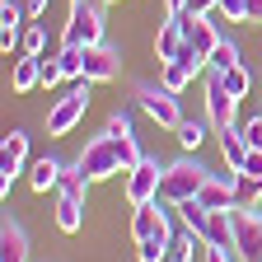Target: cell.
<instances>
[{
	"instance_id": "4",
	"label": "cell",
	"mask_w": 262,
	"mask_h": 262,
	"mask_svg": "<svg viewBox=\"0 0 262 262\" xmlns=\"http://www.w3.org/2000/svg\"><path fill=\"white\" fill-rule=\"evenodd\" d=\"M61 42L66 47H94V42H103V10H98L94 0H75Z\"/></svg>"
},
{
	"instance_id": "7",
	"label": "cell",
	"mask_w": 262,
	"mask_h": 262,
	"mask_svg": "<svg viewBox=\"0 0 262 262\" xmlns=\"http://www.w3.org/2000/svg\"><path fill=\"white\" fill-rule=\"evenodd\" d=\"M234 253L244 262H262V211L234 206Z\"/></svg>"
},
{
	"instance_id": "10",
	"label": "cell",
	"mask_w": 262,
	"mask_h": 262,
	"mask_svg": "<svg viewBox=\"0 0 262 262\" xmlns=\"http://www.w3.org/2000/svg\"><path fill=\"white\" fill-rule=\"evenodd\" d=\"M24 155H28V136H24V131H10L5 145H0V192H5V196L14 187V178L24 173Z\"/></svg>"
},
{
	"instance_id": "8",
	"label": "cell",
	"mask_w": 262,
	"mask_h": 262,
	"mask_svg": "<svg viewBox=\"0 0 262 262\" xmlns=\"http://www.w3.org/2000/svg\"><path fill=\"white\" fill-rule=\"evenodd\" d=\"M159 178H164L159 159H141L136 169L126 173V202H131V206H145V202H155V196H159Z\"/></svg>"
},
{
	"instance_id": "6",
	"label": "cell",
	"mask_w": 262,
	"mask_h": 262,
	"mask_svg": "<svg viewBox=\"0 0 262 262\" xmlns=\"http://www.w3.org/2000/svg\"><path fill=\"white\" fill-rule=\"evenodd\" d=\"M169 202L164 196H155V202L145 206H131V239H164V244H173V229H169V211H164Z\"/></svg>"
},
{
	"instance_id": "12",
	"label": "cell",
	"mask_w": 262,
	"mask_h": 262,
	"mask_svg": "<svg viewBox=\"0 0 262 262\" xmlns=\"http://www.w3.org/2000/svg\"><path fill=\"white\" fill-rule=\"evenodd\" d=\"M196 202H202L206 211H234L239 206V187L225 183V178H206L202 192H196Z\"/></svg>"
},
{
	"instance_id": "17",
	"label": "cell",
	"mask_w": 262,
	"mask_h": 262,
	"mask_svg": "<svg viewBox=\"0 0 262 262\" xmlns=\"http://www.w3.org/2000/svg\"><path fill=\"white\" fill-rule=\"evenodd\" d=\"M0 262H28V234L19 220H5L0 229Z\"/></svg>"
},
{
	"instance_id": "32",
	"label": "cell",
	"mask_w": 262,
	"mask_h": 262,
	"mask_svg": "<svg viewBox=\"0 0 262 262\" xmlns=\"http://www.w3.org/2000/svg\"><path fill=\"white\" fill-rule=\"evenodd\" d=\"M202 262H244V257H239L234 248H206V253H202Z\"/></svg>"
},
{
	"instance_id": "18",
	"label": "cell",
	"mask_w": 262,
	"mask_h": 262,
	"mask_svg": "<svg viewBox=\"0 0 262 262\" xmlns=\"http://www.w3.org/2000/svg\"><path fill=\"white\" fill-rule=\"evenodd\" d=\"M61 178H66V169H61V159H38L28 169V183H33V192H52V187H61Z\"/></svg>"
},
{
	"instance_id": "35",
	"label": "cell",
	"mask_w": 262,
	"mask_h": 262,
	"mask_svg": "<svg viewBox=\"0 0 262 262\" xmlns=\"http://www.w3.org/2000/svg\"><path fill=\"white\" fill-rule=\"evenodd\" d=\"M187 10V0H164V14H183Z\"/></svg>"
},
{
	"instance_id": "33",
	"label": "cell",
	"mask_w": 262,
	"mask_h": 262,
	"mask_svg": "<svg viewBox=\"0 0 262 262\" xmlns=\"http://www.w3.org/2000/svg\"><path fill=\"white\" fill-rule=\"evenodd\" d=\"M220 0H187V14H211Z\"/></svg>"
},
{
	"instance_id": "9",
	"label": "cell",
	"mask_w": 262,
	"mask_h": 262,
	"mask_svg": "<svg viewBox=\"0 0 262 262\" xmlns=\"http://www.w3.org/2000/svg\"><path fill=\"white\" fill-rule=\"evenodd\" d=\"M234 108H239V98L225 89L220 71H206V122L211 126H229L234 122Z\"/></svg>"
},
{
	"instance_id": "19",
	"label": "cell",
	"mask_w": 262,
	"mask_h": 262,
	"mask_svg": "<svg viewBox=\"0 0 262 262\" xmlns=\"http://www.w3.org/2000/svg\"><path fill=\"white\" fill-rule=\"evenodd\" d=\"M14 89H19V94H28V89H42V61H38V56H24V61H14Z\"/></svg>"
},
{
	"instance_id": "29",
	"label": "cell",
	"mask_w": 262,
	"mask_h": 262,
	"mask_svg": "<svg viewBox=\"0 0 262 262\" xmlns=\"http://www.w3.org/2000/svg\"><path fill=\"white\" fill-rule=\"evenodd\" d=\"M225 19H234V24H244L248 19V0H220V5H215Z\"/></svg>"
},
{
	"instance_id": "21",
	"label": "cell",
	"mask_w": 262,
	"mask_h": 262,
	"mask_svg": "<svg viewBox=\"0 0 262 262\" xmlns=\"http://www.w3.org/2000/svg\"><path fill=\"white\" fill-rule=\"evenodd\" d=\"M196 244H206L196 229H187V234H173V244H169V257L164 262H192L196 257Z\"/></svg>"
},
{
	"instance_id": "3",
	"label": "cell",
	"mask_w": 262,
	"mask_h": 262,
	"mask_svg": "<svg viewBox=\"0 0 262 262\" xmlns=\"http://www.w3.org/2000/svg\"><path fill=\"white\" fill-rule=\"evenodd\" d=\"M136 108H141L155 126H164V131H178V122H183L178 94H173L169 84H141V89H136Z\"/></svg>"
},
{
	"instance_id": "23",
	"label": "cell",
	"mask_w": 262,
	"mask_h": 262,
	"mask_svg": "<svg viewBox=\"0 0 262 262\" xmlns=\"http://www.w3.org/2000/svg\"><path fill=\"white\" fill-rule=\"evenodd\" d=\"M220 80H225V89L234 94V98H244V94L253 89V75L244 71V61H239V66H229V71H220Z\"/></svg>"
},
{
	"instance_id": "22",
	"label": "cell",
	"mask_w": 262,
	"mask_h": 262,
	"mask_svg": "<svg viewBox=\"0 0 262 262\" xmlns=\"http://www.w3.org/2000/svg\"><path fill=\"white\" fill-rule=\"evenodd\" d=\"M234 187H239V206H248V211L262 206V178H253V173H234Z\"/></svg>"
},
{
	"instance_id": "15",
	"label": "cell",
	"mask_w": 262,
	"mask_h": 262,
	"mask_svg": "<svg viewBox=\"0 0 262 262\" xmlns=\"http://www.w3.org/2000/svg\"><path fill=\"white\" fill-rule=\"evenodd\" d=\"M183 42H187L183 19H178V14H164V24H159V38H155V56H159V61H173V56L183 52Z\"/></svg>"
},
{
	"instance_id": "14",
	"label": "cell",
	"mask_w": 262,
	"mask_h": 262,
	"mask_svg": "<svg viewBox=\"0 0 262 262\" xmlns=\"http://www.w3.org/2000/svg\"><path fill=\"white\" fill-rule=\"evenodd\" d=\"M248 141H244V126L239 122H229V126H220V155H225V164H229V169H244V164H248Z\"/></svg>"
},
{
	"instance_id": "1",
	"label": "cell",
	"mask_w": 262,
	"mask_h": 262,
	"mask_svg": "<svg viewBox=\"0 0 262 262\" xmlns=\"http://www.w3.org/2000/svg\"><path fill=\"white\" fill-rule=\"evenodd\" d=\"M206 178H211V173L202 169V164L178 159V164H169V169H164V178H159V196H164L169 206H183V202H192V196L202 192Z\"/></svg>"
},
{
	"instance_id": "16",
	"label": "cell",
	"mask_w": 262,
	"mask_h": 262,
	"mask_svg": "<svg viewBox=\"0 0 262 262\" xmlns=\"http://www.w3.org/2000/svg\"><path fill=\"white\" fill-rule=\"evenodd\" d=\"M202 239H206V248H234V211H211Z\"/></svg>"
},
{
	"instance_id": "30",
	"label": "cell",
	"mask_w": 262,
	"mask_h": 262,
	"mask_svg": "<svg viewBox=\"0 0 262 262\" xmlns=\"http://www.w3.org/2000/svg\"><path fill=\"white\" fill-rule=\"evenodd\" d=\"M103 136H131V113H113L108 126H103Z\"/></svg>"
},
{
	"instance_id": "27",
	"label": "cell",
	"mask_w": 262,
	"mask_h": 262,
	"mask_svg": "<svg viewBox=\"0 0 262 262\" xmlns=\"http://www.w3.org/2000/svg\"><path fill=\"white\" fill-rule=\"evenodd\" d=\"M169 257V244L164 239H141L136 244V262H164Z\"/></svg>"
},
{
	"instance_id": "11",
	"label": "cell",
	"mask_w": 262,
	"mask_h": 262,
	"mask_svg": "<svg viewBox=\"0 0 262 262\" xmlns=\"http://www.w3.org/2000/svg\"><path fill=\"white\" fill-rule=\"evenodd\" d=\"M113 75H117V52H113V47H103V42L84 47V80H94V84H108Z\"/></svg>"
},
{
	"instance_id": "26",
	"label": "cell",
	"mask_w": 262,
	"mask_h": 262,
	"mask_svg": "<svg viewBox=\"0 0 262 262\" xmlns=\"http://www.w3.org/2000/svg\"><path fill=\"white\" fill-rule=\"evenodd\" d=\"M42 47H47V33H42V24H28V28H24V42H19V52H24V56H42Z\"/></svg>"
},
{
	"instance_id": "24",
	"label": "cell",
	"mask_w": 262,
	"mask_h": 262,
	"mask_svg": "<svg viewBox=\"0 0 262 262\" xmlns=\"http://www.w3.org/2000/svg\"><path fill=\"white\" fill-rule=\"evenodd\" d=\"M178 215H183V225H187V229H196V234H202V229H206V215H211V211H206V206H202V202L192 196V202H183V206H178Z\"/></svg>"
},
{
	"instance_id": "25",
	"label": "cell",
	"mask_w": 262,
	"mask_h": 262,
	"mask_svg": "<svg viewBox=\"0 0 262 262\" xmlns=\"http://www.w3.org/2000/svg\"><path fill=\"white\" fill-rule=\"evenodd\" d=\"M206 61H211V71H229V66H239V47L229 42V38H220V47H215Z\"/></svg>"
},
{
	"instance_id": "28",
	"label": "cell",
	"mask_w": 262,
	"mask_h": 262,
	"mask_svg": "<svg viewBox=\"0 0 262 262\" xmlns=\"http://www.w3.org/2000/svg\"><path fill=\"white\" fill-rule=\"evenodd\" d=\"M38 61H42V89H52V84H61V80H66V71H61V56H47V52H42Z\"/></svg>"
},
{
	"instance_id": "34",
	"label": "cell",
	"mask_w": 262,
	"mask_h": 262,
	"mask_svg": "<svg viewBox=\"0 0 262 262\" xmlns=\"http://www.w3.org/2000/svg\"><path fill=\"white\" fill-rule=\"evenodd\" d=\"M248 24H262V0H248Z\"/></svg>"
},
{
	"instance_id": "31",
	"label": "cell",
	"mask_w": 262,
	"mask_h": 262,
	"mask_svg": "<svg viewBox=\"0 0 262 262\" xmlns=\"http://www.w3.org/2000/svg\"><path fill=\"white\" fill-rule=\"evenodd\" d=\"M244 141H248L253 150H262V113H257L253 122H244Z\"/></svg>"
},
{
	"instance_id": "20",
	"label": "cell",
	"mask_w": 262,
	"mask_h": 262,
	"mask_svg": "<svg viewBox=\"0 0 262 262\" xmlns=\"http://www.w3.org/2000/svg\"><path fill=\"white\" fill-rule=\"evenodd\" d=\"M173 136H178V145H183V150L192 155V150H202V141L211 136V126H206V122H192V117H183Z\"/></svg>"
},
{
	"instance_id": "5",
	"label": "cell",
	"mask_w": 262,
	"mask_h": 262,
	"mask_svg": "<svg viewBox=\"0 0 262 262\" xmlns=\"http://www.w3.org/2000/svg\"><path fill=\"white\" fill-rule=\"evenodd\" d=\"M75 173H84L89 183L117 178V173H122V159H117V145H113V136H98V141H89V145L80 150V159H75Z\"/></svg>"
},
{
	"instance_id": "2",
	"label": "cell",
	"mask_w": 262,
	"mask_h": 262,
	"mask_svg": "<svg viewBox=\"0 0 262 262\" xmlns=\"http://www.w3.org/2000/svg\"><path fill=\"white\" fill-rule=\"evenodd\" d=\"M89 84H94V80H75V84H71V94L52 103V113H47V136H71V131L84 122V108H89Z\"/></svg>"
},
{
	"instance_id": "13",
	"label": "cell",
	"mask_w": 262,
	"mask_h": 262,
	"mask_svg": "<svg viewBox=\"0 0 262 262\" xmlns=\"http://www.w3.org/2000/svg\"><path fill=\"white\" fill-rule=\"evenodd\" d=\"M80 225H84V196L71 192V187H61V202H56V229H61V234H80Z\"/></svg>"
},
{
	"instance_id": "36",
	"label": "cell",
	"mask_w": 262,
	"mask_h": 262,
	"mask_svg": "<svg viewBox=\"0 0 262 262\" xmlns=\"http://www.w3.org/2000/svg\"><path fill=\"white\" fill-rule=\"evenodd\" d=\"M71 5H75V0H71Z\"/></svg>"
}]
</instances>
